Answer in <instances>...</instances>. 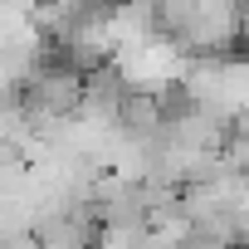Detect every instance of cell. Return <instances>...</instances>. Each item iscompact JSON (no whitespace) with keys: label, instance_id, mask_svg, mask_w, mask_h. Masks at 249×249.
Returning a JSON list of instances; mask_svg holds the SVG:
<instances>
[{"label":"cell","instance_id":"4","mask_svg":"<svg viewBox=\"0 0 249 249\" xmlns=\"http://www.w3.org/2000/svg\"><path fill=\"white\" fill-rule=\"evenodd\" d=\"M112 132H122L127 142H152V137L161 132V107H157V98H152V93H132V88H127V98L117 103Z\"/></svg>","mask_w":249,"mask_h":249},{"label":"cell","instance_id":"2","mask_svg":"<svg viewBox=\"0 0 249 249\" xmlns=\"http://www.w3.org/2000/svg\"><path fill=\"white\" fill-rule=\"evenodd\" d=\"M122 78H127V88L132 93H166V88H176L181 83V73H186V54L171 44V39H161V35H152L147 44H137V49H127V54H117V59H107Z\"/></svg>","mask_w":249,"mask_h":249},{"label":"cell","instance_id":"3","mask_svg":"<svg viewBox=\"0 0 249 249\" xmlns=\"http://www.w3.org/2000/svg\"><path fill=\"white\" fill-rule=\"evenodd\" d=\"M30 239L39 249H93L98 244V210H93V200L44 205L30 220Z\"/></svg>","mask_w":249,"mask_h":249},{"label":"cell","instance_id":"5","mask_svg":"<svg viewBox=\"0 0 249 249\" xmlns=\"http://www.w3.org/2000/svg\"><path fill=\"white\" fill-rule=\"evenodd\" d=\"M107 5H117V0H107Z\"/></svg>","mask_w":249,"mask_h":249},{"label":"cell","instance_id":"1","mask_svg":"<svg viewBox=\"0 0 249 249\" xmlns=\"http://www.w3.org/2000/svg\"><path fill=\"white\" fill-rule=\"evenodd\" d=\"M239 25H244V5L239 0H191V10L176 30V49L186 59H205V54H234L239 44Z\"/></svg>","mask_w":249,"mask_h":249}]
</instances>
